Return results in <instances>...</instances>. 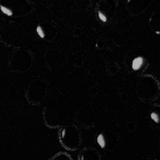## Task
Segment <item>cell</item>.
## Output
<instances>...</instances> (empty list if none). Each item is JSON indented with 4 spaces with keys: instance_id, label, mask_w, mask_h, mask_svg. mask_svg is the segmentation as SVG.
<instances>
[{
    "instance_id": "6da1fadb",
    "label": "cell",
    "mask_w": 160,
    "mask_h": 160,
    "mask_svg": "<svg viewBox=\"0 0 160 160\" xmlns=\"http://www.w3.org/2000/svg\"><path fill=\"white\" fill-rule=\"evenodd\" d=\"M142 95L147 100H153L159 93V84L155 78L147 77L142 81Z\"/></svg>"
},
{
    "instance_id": "7a4b0ae2",
    "label": "cell",
    "mask_w": 160,
    "mask_h": 160,
    "mask_svg": "<svg viewBox=\"0 0 160 160\" xmlns=\"http://www.w3.org/2000/svg\"><path fill=\"white\" fill-rule=\"evenodd\" d=\"M63 146L68 149H75L79 146L80 137L79 131L73 127H68L63 129L60 138Z\"/></svg>"
},
{
    "instance_id": "3957f363",
    "label": "cell",
    "mask_w": 160,
    "mask_h": 160,
    "mask_svg": "<svg viewBox=\"0 0 160 160\" xmlns=\"http://www.w3.org/2000/svg\"><path fill=\"white\" fill-rule=\"evenodd\" d=\"M152 0H128L127 8L133 15H139L151 5Z\"/></svg>"
},
{
    "instance_id": "277c9868",
    "label": "cell",
    "mask_w": 160,
    "mask_h": 160,
    "mask_svg": "<svg viewBox=\"0 0 160 160\" xmlns=\"http://www.w3.org/2000/svg\"><path fill=\"white\" fill-rule=\"evenodd\" d=\"M114 0H105V2L101 4L99 10V17L100 19L103 22L108 21L109 18L112 17L115 11Z\"/></svg>"
},
{
    "instance_id": "5b68a950",
    "label": "cell",
    "mask_w": 160,
    "mask_h": 160,
    "mask_svg": "<svg viewBox=\"0 0 160 160\" xmlns=\"http://www.w3.org/2000/svg\"><path fill=\"white\" fill-rule=\"evenodd\" d=\"M114 139L113 133H101L98 136L97 142L100 147L102 148H107L108 147L114 145Z\"/></svg>"
},
{
    "instance_id": "8992f818",
    "label": "cell",
    "mask_w": 160,
    "mask_h": 160,
    "mask_svg": "<svg viewBox=\"0 0 160 160\" xmlns=\"http://www.w3.org/2000/svg\"><path fill=\"white\" fill-rule=\"evenodd\" d=\"M149 25L152 31L160 34V12L153 13L151 16L149 20Z\"/></svg>"
},
{
    "instance_id": "52a82bcc",
    "label": "cell",
    "mask_w": 160,
    "mask_h": 160,
    "mask_svg": "<svg viewBox=\"0 0 160 160\" xmlns=\"http://www.w3.org/2000/svg\"><path fill=\"white\" fill-rule=\"evenodd\" d=\"M150 117L156 125H160V105H156L152 108Z\"/></svg>"
},
{
    "instance_id": "ba28073f",
    "label": "cell",
    "mask_w": 160,
    "mask_h": 160,
    "mask_svg": "<svg viewBox=\"0 0 160 160\" xmlns=\"http://www.w3.org/2000/svg\"><path fill=\"white\" fill-rule=\"evenodd\" d=\"M144 65V59L143 57H138L133 60V63H132V67L133 70H139L142 68V66Z\"/></svg>"
}]
</instances>
